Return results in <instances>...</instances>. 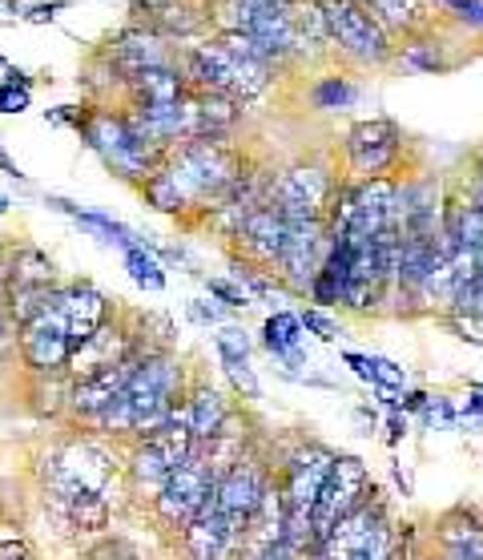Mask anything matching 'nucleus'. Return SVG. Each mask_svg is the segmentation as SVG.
<instances>
[{"mask_svg": "<svg viewBox=\"0 0 483 560\" xmlns=\"http://www.w3.org/2000/svg\"><path fill=\"white\" fill-rule=\"evenodd\" d=\"M69 4H73V0H33L25 9V21L28 25H49V21H57Z\"/></svg>", "mask_w": 483, "mask_h": 560, "instance_id": "49530a36", "label": "nucleus"}, {"mask_svg": "<svg viewBox=\"0 0 483 560\" xmlns=\"http://www.w3.org/2000/svg\"><path fill=\"white\" fill-rule=\"evenodd\" d=\"M76 85L85 90V102L90 105H121L126 102V73L114 65V57L105 49H93Z\"/></svg>", "mask_w": 483, "mask_h": 560, "instance_id": "cd10ccee", "label": "nucleus"}, {"mask_svg": "<svg viewBox=\"0 0 483 560\" xmlns=\"http://www.w3.org/2000/svg\"><path fill=\"white\" fill-rule=\"evenodd\" d=\"M186 315H190V323H198V327H226V311H222L214 299H190Z\"/></svg>", "mask_w": 483, "mask_h": 560, "instance_id": "c03bdc74", "label": "nucleus"}, {"mask_svg": "<svg viewBox=\"0 0 483 560\" xmlns=\"http://www.w3.org/2000/svg\"><path fill=\"white\" fill-rule=\"evenodd\" d=\"M226 380H229V387H234V395H241V404H258V399H262V383H258L250 363L226 368Z\"/></svg>", "mask_w": 483, "mask_h": 560, "instance_id": "37998d69", "label": "nucleus"}, {"mask_svg": "<svg viewBox=\"0 0 483 560\" xmlns=\"http://www.w3.org/2000/svg\"><path fill=\"white\" fill-rule=\"evenodd\" d=\"M303 560H315V557H310V552H306V557H303Z\"/></svg>", "mask_w": 483, "mask_h": 560, "instance_id": "bf43d9fd", "label": "nucleus"}, {"mask_svg": "<svg viewBox=\"0 0 483 560\" xmlns=\"http://www.w3.org/2000/svg\"><path fill=\"white\" fill-rule=\"evenodd\" d=\"M270 485H274V464L262 456V447L246 452L226 476H217V485H214L217 512H222L238 533H246V524H250V516L258 512V504H262Z\"/></svg>", "mask_w": 483, "mask_h": 560, "instance_id": "2eb2a0df", "label": "nucleus"}, {"mask_svg": "<svg viewBox=\"0 0 483 560\" xmlns=\"http://www.w3.org/2000/svg\"><path fill=\"white\" fill-rule=\"evenodd\" d=\"M306 97H310V105H315L318 114H346V109H355L358 97H363V85H358L351 73H322L306 90Z\"/></svg>", "mask_w": 483, "mask_h": 560, "instance_id": "c756f323", "label": "nucleus"}, {"mask_svg": "<svg viewBox=\"0 0 483 560\" xmlns=\"http://www.w3.org/2000/svg\"><path fill=\"white\" fill-rule=\"evenodd\" d=\"M394 536V521L387 512V500L379 497V488L370 492L355 512H346L343 521L334 524L331 533L322 536L310 557L315 560H358L367 552H387Z\"/></svg>", "mask_w": 483, "mask_h": 560, "instance_id": "9d476101", "label": "nucleus"}, {"mask_svg": "<svg viewBox=\"0 0 483 560\" xmlns=\"http://www.w3.org/2000/svg\"><path fill=\"white\" fill-rule=\"evenodd\" d=\"M186 81H181L178 65H162V69H141L126 81V102L121 105H174L186 97Z\"/></svg>", "mask_w": 483, "mask_h": 560, "instance_id": "bb28decb", "label": "nucleus"}, {"mask_svg": "<svg viewBox=\"0 0 483 560\" xmlns=\"http://www.w3.org/2000/svg\"><path fill=\"white\" fill-rule=\"evenodd\" d=\"M0 262H4V243H0Z\"/></svg>", "mask_w": 483, "mask_h": 560, "instance_id": "13d9d810", "label": "nucleus"}, {"mask_svg": "<svg viewBox=\"0 0 483 560\" xmlns=\"http://www.w3.org/2000/svg\"><path fill=\"white\" fill-rule=\"evenodd\" d=\"M420 416L427 428H459V404L451 395H427V408Z\"/></svg>", "mask_w": 483, "mask_h": 560, "instance_id": "ea45409f", "label": "nucleus"}, {"mask_svg": "<svg viewBox=\"0 0 483 560\" xmlns=\"http://www.w3.org/2000/svg\"><path fill=\"white\" fill-rule=\"evenodd\" d=\"M76 138L85 141V150L126 186H141L166 158V153L150 150L133 133V126L121 114V105H90V117H85V126H81Z\"/></svg>", "mask_w": 483, "mask_h": 560, "instance_id": "423d86ee", "label": "nucleus"}, {"mask_svg": "<svg viewBox=\"0 0 483 560\" xmlns=\"http://www.w3.org/2000/svg\"><path fill=\"white\" fill-rule=\"evenodd\" d=\"M141 343H145V339H141L138 318H117L114 315L109 323H102L85 343H76L73 351H69L64 375H69L73 383L90 380V375H102V371L126 363Z\"/></svg>", "mask_w": 483, "mask_h": 560, "instance_id": "dca6fc26", "label": "nucleus"}, {"mask_svg": "<svg viewBox=\"0 0 483 560\" xmlns=\"http://www.w3.org/2000/svg\"><path fill=\"white\" fill-rule=\"evenodd\" d=\"M16 331L21 327L13 323V315L0 306V387L13 380V368H21L16 363Z\"/></svg>", "mask_w": 483, "mask_h": 560, "instance_id": "4c0bfd02", "label": "nucleus"}, {"mask_svg": "<svg viewBox=\"0 0 483 560\" xmlns=\"http://www.w3.org/2000/svg\"><path fill=\"white\" fill-rule=\"evenodd\" d=\"M444 323L463 339V343L483 347V315H475V311H447Z\"/></svg>", "mask_w": 483, "mask_h": 560, "instance_id": "79ce46f5", "label": "nucleus"}, {"mask_svg": "<svg viewBox=\"0 0 483 560\" xmlns=\"http://www.w3.org/2000/svg\"><path fill=\"white\" fill-rule=\"evenodd\" d=\"M298 323H303L306 335H315L318 343H334V339L343 335L339 318H334L331 311H322V306H306V311H298Z\"/></svg>", "mask_w": 483, "mask_h": 560, "instance_id": "e433bc0d", "label": "nucleus"}, {"mask_svg": "<svg viewBox=\"0 0 483 560\" xmlns=\"http://www.w3.org/2000/svg\"><path fill=\"white\" fill-rule=\"evenodd\" d=\"M238 545H241V533L217 512L214 492H210L202 512H198L178 536V548L186 560H229L238 552Z\"/></svg>", "mask_w": 483, "mask_h": 560, "instance_id": "412c9836", "label": "nucleus"}, {"mask_svg": "<svg viewBox=\"0 0 483 560\" xmlns=\"http://www.w3.org/2000/svg\"><path fill=\"white\" fill-rule=\"evenodd\" d=\"M447 45L444 40H435L432 33H415L408 37L403 45H394V61L411 69V73H423V77H435V73H447L451 61H447Z\"/></svg>", "mask_w": 483, "mask_h": 560, "instance_id": "7c9ffc66", "label": "nucleus"}, {"mask_svg": "<svg viewBox=\"0 0 483 560\" xmlns=\"http://www.w3.org/2000/svg\"><path fill=\"white\" fill-rule=\"evenodd\" d=\"M178 73L190 93H217L250 105L274 85L279 69L250 37H202L178 49Z\"/></svg>", "mask_w": 483, "mask_h": 560, "instance_id": "20e7f679", "label": "nucleus"}, {"mask_svg": "<svg viewBox=\"0 0 483 560\" xmlns=\"http://www.w3.org/2000/svg\"><path fill=\"white\" fill-rule=\"evenodd\" d=\"M394 194H399V178L346 182L351 226H346L343 238H375L382 226H391L394 222Z\"/></svg>", "mask_w": 483, "mask_h": 560, "instance_id": "aec40b11", "label": "nucleus"}, {"mask_svg": "<svg viewBox=\"0 0 483 560\" xmlns=\"http://www.w3.org/2000/svg\"><path fill=\"white\" fill-rule=\"evenodd\" d=\"M322 16H327L331 52L363 65V69H379V65L394 61V37L358 0H322Z\"/></svg>", "mask_w": 483, "mask_h": 560, "instance_id": "6e6552de", "label": "nucleus"}, {"mask_svg": "<svg viewBox=\"0 0 483 560\" xmlns=\"http://www.w3.org/2000/svg\"><path fill=\"white\" fill-rule=\"evenodd\" d=\"M214 355L226 368H238V363H250V335L241 323H226V327H217L214 335Z\"/></svg>", "mask_w": 483, "mask_h": 560, "instance_id": "c9c22d12", "label": "nucleus"}, {"mask_svg": "<svg viewBox=\"0 0 483 560\" xmlns=\"http://www.w3.org/2000/svg\"><path fill=\"white\" fill-rule=\"evenodd\" d=\"M0 560H40L25 536H0Z\"/></svg>", "mask_w": 483, "mask_h": 560, "instance_id": "09e8293b", "label": "nucleus"}, {"mask_svg": "<svg viewBox=\"0 0 483 560\" xmlns=\"http://www.w3.org/2000/svg\"><path fill=\"white\" fill-rule=\"evenodd\" d=\"M169 0H129V13H133V21H150L153 13H162Z\"/></svg>", "mask_w": 483, "mask_h": 560, "instance_id": "3c124183", "label": "nucleus"}, {"mask_svg": "<svg viewBox=\"0 0 483 560\" xmlns=\"http://www.w3.org/2000/svg\"><path fill=\"white\" fill-rule=\"evenodd\" d=\"M375 492V480H370V468L358 456H334V468L327 476V485L318 492L315 509H310V533H315V545L331 533L334 524L343 521L346 512H355L363 500Z\"/></svg>", "mask_w": 483, "mask_h": 560, "instance_id": "4468645a", "label": "nucleus"}, {"mask_svg": "<svg viewBox=\"0 0 483 560\" xmlns=\"http://www.w3.org/2000/svg\"><path fill=\"white\" fill-rule=\"evenodd\" d=\"M447 13H456V21H463L468 28H483V0H432Z\"/></svg>", "mask_w": 483, "mask_h": 560, "instance_id": "a18cd8bd", "label": "nucleus"}, {"mask_svg": "<svg viewBox=\"0 0 483 560\" xmlns=\"http://www.w3.org/2000/svg\"><path fill=\"white\" fill-rule=\"evenodd\" d=\"M0 174L4 178H13V182H28V174L21 166H16L13 158H9V150H4V141H0Z\"/></svg>", "mask_w": 483, "mask_h": 560, "instance_id": "603ef678", "label": "nucleus"}, {"mask_svg": "<svg viewBox=\"0 0 483 560\" xmlns=\"http://www.w3.org/2000/svg\"><path fill=\"white\" fill-rule=\"evenodd\" d=\"M229 282H238L241 291H246V299L255 303V299H291V294L282 291V282L270 275V270L255 267V262H246V258L229 255V270H226Z\"/></svg>", "mask_w": 483, "mask_h": 560, "instance_id": "473e14b6", "label": "nucleus"}, {"mask_svg": "<svg viewBox=\"0 0 483 560\" xmlns=\"http://www.w3.org/2000/svg\"><path fill=\"white\" fill-rule=\"evenodd\" d=\"M25 109H33V90L0 85V114H25Z\"/></svg>", "mask_w": 483, "mask_h": 560, "instance_id": "de8ad7c7", "label": "nucleus"}, {"mask_svg": "<svg viewBox=\"0 0 483 560\" xmlns=\"http://www.w3.org/2000/svg\"><path fill=\"white\" fill-rule=\"evenodd\" d=\"M286 16H291V33H294V61H310L318 52H331L322 0H291Z\"/></svg>", "mask_w": 483, "mask_h": 560, "instance_id": "a878e982", "label": "nucleus"}, {"mask_svg": "<svg viewBox=\"0 0 483 560\" xmlns=\"http://www.w3.org/2000/svg\"><path fill=\"white\" fill-rule=\"evenodd\" d=\"M0 85H16V90H33V73L16 69V65H4L0 69Z\"/></svg>", "mask_w": 483, "mask_h": 560, "instance_id": "8fccbe9b", "label": "nucleus"}, {"mask_svg": "<svg viewBox=\"0 0 483 560\" xmlns=\"http://www.w3.org/2000/svg\"><path fill=\"white\" fill-rule=\"evenodd\" d=\"M210 492H214V471H210V464L202 459L198 444H193L190 459H186V464H178V468H174V476L166 480V488L153 497V504H150L153 524L178 540L181 528H186V524L202 512V504L210 500Z\"/></svg>", "mask_w": 483, "mask_h": 560, "instance_id": "9b49d317", "label": "nucleus"}, {"mask_svg": "<svg viewBox=\"0 0 483 560\" xmlns=\"http://www.w3.org/2000/svg\"><path fill=\"white\" fill-rule=\"evenodd\" d=\"M69 351H73L69 331H64L61 315H57L49 303L40 306L28 323H21V331H16V363H21L25 375H52V371H64Z\"/></svg>", "mask_w": 483, "mask_h": 560, "instance_id": "f3484780", "label": "nucleus"}, {"mask_svg": "<svg viewBox=\"0 0 483 560\" xmlns=\"http://www.w3.org/2000/svg\"><path fill=\"white\" fill-rule=\"evenodd\" d=\"M49 306L61 315L64 331H69V343H85L102 323L117 315V306L109 303V294L102 287H93L90 279H69L57 282L49 294Z\"/></svg>", "mask_w": 483, "mask_h": 560, "instance_id": "a211bd4d", "label": "nucleus"}, {"mask_svg": "<svg viewBox=\"0 0 483 560\" xmlns=\"http://www.w3.org/2000/svg\"><path fill=\"white\" fill-rule=\"evenodd\" d=\"M246 166L250 162L234 138H190L166 150L162 166L141 182L138 194L157 214L202 222L205 214H214Z\"/></svg>", "mask_w": 483, "mask_h": 560, "instance_id": "f03ea898", "label": "nucleus"}, {"mask_svg": "<svg viewBox=\"0 0 483 560\" xmlns=\"http://www.w3.org/2000/svg\"><path fill=\"white\" fill-rule=\"evenodd\" d=\"M355 420L363 423V435H375V428H379V423H375V411H370L367 404H358L355 408Z\"/></svg>", "mask_w": 483, "mask_h": 560, "instance_id": "864d4df0", "label": "nucleus"}, {"mask_svg": "<svg viewBox=\"0 0 483 560\" xmlns=\"http://www.w3.org/2000/svg\"><path fill=\"white\" fill-rule=\"evenodd\" d=\"M57 262H52L40 246L16 243L4 246V262H0V306L13 315V323H28L40 306L49 303L52 287H57Z\"/></svg>", "mask_w": 483, "mask_h": 560, "instance_id": "0eeeda50", "label": "nucleus"}, {"mask_svg": "<svg viewBox=\"0 0 483 560\" xmlns=\"http://www.w3.org/2000/svg\"><path fill=\"white\" fill-rule=\"evenodd\" d=\"M205 294L214 299L222 311H246V306H255L250 299H246V291H241L238 282H229L226 275H217V279H205Z\"/></svg>", "mask_w": 483, "mask_h": 560, "instance_id": "58836bf2", "label": "nucleus"}, {"mask_svg": "<svg viewBox=\"0 0 483 560\" xmlns=\"http://www.w3.org/2000/svg\"><path fill=\"white\" fill-rule=\"evenodd\" d=\"M121 262H126V275L133 279V287H141V291H150V294H162L166 291V267L157 262V258L145 250V246H126L121 250Z\"/></svg>", "mask_w": 483, "mask_h": 560, "instance_id": "72a5a7b5", "label": "nucleus"}, {"mask_svg": "<svg viewBox=\"0 0 483 560\" xmlns=\"http://www.w3.org/2000/svg\"><path fill=\"white\" fill-rule=\"evenodd\" d=\"M391 476H394V485L403 488V500H408L411 497V476H408V468H403V464H394Z\"/></svg>", "mask_w": 483, "mask_h": 560, "instance_id": "5fc2aeb1", "label": "nucleus"}, {"mask_svg": "<svg viewBox=\"0 0 483 560\" xmlns=\"http://www.w3.org/2000/svg\"><path fill=\"white\" fill-rule=\"evenodd\" d=\"M4 65H9V61H4V52H0V69H4Z\"/></svg>", "mask_w": 483, "mask_h": 560, "instance_id": "4d7b16f0", "label": "nucleus"}, {"mask_svg": "<svg viewBox=\"0 0 483 560\" xmlns=\"http://www.w3.org/2000/svg\"><path fill=\"white\" fill-rule=\"evenodd\" d=\"M331 255V234H327V222L322 218H310V222H291L286 226V243H282V255L274 262V279L282 282V291L291 299H306L315 275L322 270Z\"/></svg>", "mask_w": 483, "mask_h": 560, "instance_id": "f8f14e48", "label": "nucleus"}, {"mask_svg": "<svg viewBox=\"0 0 483 560\" xmlns=\"http://www.w3.org/2000/svg\"><path fill=\"white\" fill-rule=\"evenodd\" d=\"M435 560H483V521L471 509H451L435 521Z\"/></svg>", "mask_w": 483, "mask_h": 560, "instance_id": "5701e85b", "label": "nucleus"}, {"mask_svg": "<svg viewBox=\"0 0 483 560\" xmlns=\"http://www.w3.org/2000/svg\"><path fill=\"white\" fill-rule=\"evenodd\" d=\"M286 226L291 222H286V214L274 202L258 206L255 214L246 218V226L238 230V238H234V255L262 270H274V262L282 255V243H286Z\"/></svg>", "mask_w": 483, "mask_h": 560, "instance_id": "4be33fe9", "label": "nucleus"}, {"mask_svg": "<svg viewBox=\"0 0 483 560\" xmlns=\"http://www.w3.org/2000/svg\"><path fill=\"white\" fill-rule=\"evenodd\" d=\"M85 560H141V552L121 536H97L85 552Z\"/></svg>", "mask_w": 483, "mask_h": 560, "instance_id": "a19ab883", "label": "nucleus"}, {"mask_svg": "<svg viewBox=\"0 0 483 560\" xmlns=\"http://www.w3.org/2000/svg\"><path fill=\"white\" fill-rule=\"evenodd\" d=\"M420 560H435V557H420Z\"/></svg>", "mask_w": 483, "mask_h": 560, "instance_id": "680f3d73", "label": "nucleus"}, {"mask_svg": "<svg viewBox=\"0 0 483 560\" xmlns=\"http://www.w3.org/2000/svg\"><path fill=\"white\" fill-rule=\"evenodd\" d=\"M114 488H121V452L76 432L37 459L40 509L76 540H97L114 524Z\"/></svg>", "mask_w": 483, "mask_h": 560, "instance_id": "f257e3e1", "label": "nucleus"}, {"mask_svg": "<svg viewBox=\"0 0 483 560\" xmlns=\"http://www.w3.org/2000/svg\"><path fill=\"white\" fill-rule=\"evenodd\" d=\"M334 186H339V174L331 166H322V162H294V166L279 170L270 202L286 214V222H310V218L327 214Z\"/></svg>", "mask_w": 483, "mask_h": 560, "instance_id": "ddd939ff", "label": "nucleus"}, {"mask_svg": "<svg viewBox=\"0 0 483 560\" xmlns=\"http://www.w3.org/2000/svg\"><path fill=\"white\" fill-rule=\"evenodd\" d=\"M73 222L85 230V234H93L97 243H109V246H117V250H126V246H138L141 243L138 230L126 226V222H117V218L105 214V210H81V206H76Z\"/></svg>", "mask_w": 483, "mask_h": 560, "instance_id": "2f4dec72", "label": "nucleus"}, {"mask_svg": "<svg viewBox=\"0 0 483 560\" xmlns=\"http://www.w3.org/2000/svg\"><path fill=\"white\" fill-rule=\"evenodd\" d=\"M190 392V371L174 347H141L133 359L126 387L114 395V404L85 423V435H97L105 444H133L157 432L166 416L178 408Z\"/></svg>", "mask_w": 483, "mask_h": 560, "instance_id": "7ed1b4c3", "label": "nucleus"}, {"mask_svg": "<svg viewBox=\"0 0 483 560\" xmlns=\"http://www.w3.org/2000/svg\"><path fill=\"white\" fill-rule=\"evenodd\" d=\"M193 444H198V440H193V432H190V411H186V399H181L157 432L126 444V456H121V488H126V497H133L138 504L150 509L153 497H157V492L166 488L169 476H174V468L190 459Z\"/></svg>", "mask_w": 483, "mask_h": 560, "instance_id": "39448f33", "label": "nucleus"}, {"mask_svg": "<svg viewBox=\"0 0 483 560\" xmlns=\"http://www.w3.org/2000/svg\"><path fill=\"white\" fill-rule=\"evenodd\" d=\"M69 392H73V380H69L64 371H52V375H25V404L37 420L64 423Z\"/></svg>", "mask_w": 483, "mask_h": 560, "instance_id": "c85d7f7f", "label": "nucleus"}, {"mask_svg": "<svg viewBox=\"0 0 483 560\" xmlns=\"http://www.w3.org/2000/svg\"><path fill=\"white\" fill-rule=\"evenodd\" d=\"M408 138L399 121L391 117H363L346 129L343 138V162L346 182H370V178H399Z\"/></svg>", "mask_w": 483, "mask_h": 560, "instance_id": "1a4fd4ad", "label": "nucleus"}, {"mask_svg": "<svg viewBox=\"0 0 483 560\" xmlns=\"http://www.w3.org/2000/svg\"><path fill=\"white\" fill-rule=\"evenodd\" d=\"M69 560H85V557H69Z\"/></svg>", "mask_w": 483, "mask_h": 560, "instance_id": "052dcab7", "label": "nucleus"}, {"mask_svg": "<svg viewBox=\"0 0 483 560\" xmlns=\"http://www.w3.org/2000/svg\"><path fill=\"white\" fill-rule=\"evenodd\" d=\"M358 380L367 383V387H375V392L399 395L403 387H408V368L387 355H367V368H363Z\"/></svg>", "mask_w": 483, "mask_h": 560, "instance_id": "f704fd0d", "label": "nucleus"}, {"mask_svg": "<svg viewBox=\"0 0 483 560\" xmlns=\"http://www.w3.org/2000/svg\"><path fill=\"white\" fill-rule=\"evenodd\" d=\"M114 65L126 73V81L141 69H162V65H178V49L169 45L162 33H153L150 25H141V21H129L126 28H117L114 37L102 45Z\"/></svg>", "mask_w": 483, "mask_h": 560, "instance_id": "6ab92c4d", "label": "nucleus"}, {"mask_svg": "<svg viewBox=\"0 0 483 560\" xmlns=\"http://www.w3.org/2000/svg\"><path fill=\"white\" fill-rule=\"evenodd\" d=\"M258 343H262V351L270 359H279L286 380H294V368H306V331L303 323H298V311H274V315H267Z\"/></svg>", "mask_w": 483, "mask_h": 560, "instance_id": "b1692460", "label": "nucleus"}, {"mask_svg": "<svg viewBox=\"0 0 483 560\" xmlns=\"http://www.w3.org/2000/svg\"><path fill=\"white\" fill-rule=\"evenodd\" d=\"M238 408L222 387H214L210 380H190V392H186V411H190V432L193 440L202 444L210 435L229 420V411Z\"/></svg>", "mask_w": 483, "mask_h": 560, "instance_id": "393cba45", "label": "nucleus"}, {"mask_svg": "<svg viewBox=\"0 0 483 560\" xmlns=\"http://www.w3.org/2000/svg\"><path fill=\"white\" fill-rule=\"evenodd\" d=\"M9 210H13V198H9V194H0V218L9 214Z\"/></svg>", "mask_w": 483, "mask_h": 560, "instance_id": "6e6d98bb", "label": "nucleus"}]
</instances>
